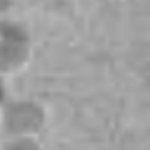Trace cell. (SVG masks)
I'll return each instance as SVG.
<instances>
[{"label":"cell","mask_w":150,"mask_h":150,"mask_svg":"<svg viewBox=\"0 0 150 150\" xmlns=\"http://www.w3.org/2000/svg\"><path fill=\"white\" fill-rule=\"evenodd\" d=\"M46 122V109L38 100L17 96L8 98L0 116V129L5 138L38 137Z\"/></svg>","instance_id":"1"},{"label":"cell","mask_w":150,"mask_h":150,"mask_svg":"<svg viewBox=\"0 0 150 150\" xmlns=\"http://www.w3.org/2000/svg\"><path fill=\"white\" fill-rule=\"evenodd\" d=\"M33 40L28 26L9 15L0 17V76L20 73L29 63Z\"/></svg>","instance_id":"2"},{"label":"cell","mask_w":150,"mask_h":150,"mask_svg":"<svg viewBox=\"0 0 150 150\" xmlns=\"http://www.w3.org/2000/svg\"><path fill=\"white\" fill-rule=\"evenodd\" d=\"M0 150H45L38 137L5 138Z\"/></svg>","instance_id":"3"},{"label":"cell","mask_w":150,"mask_h":150,"mask_svg":"<svg viewBox=\"0 0 150 150\" xmlns=\"http://www.w3.org/2000/svg\"><path fill=\"white\" fill-rule=\"evenodd\" d=\"M8 98V91H7V84H5V78L0 76V116H1L3 108H4L5 103H7Z\"/></svg>","instance_id":"4"},{"label":"cell","mask_w":150,"mask_h":150,"mask_svg":"<svg viewBox=\"0 0 150 150\" xmlns=\"http://www.w3.org/2000/svg\"><path fill=\"white\" fill-rule=\"evenodd\" d=\"M13 4H15V0H0V17L9 15Z\"/></svg>","instance_id":"5"}]
</instances>
